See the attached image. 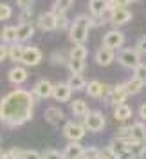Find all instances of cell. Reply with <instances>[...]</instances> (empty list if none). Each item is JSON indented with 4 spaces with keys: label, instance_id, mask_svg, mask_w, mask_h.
<instances>
[{
    "label": "cell",
    "instance_id": "cell-13",
    "mask_svg": "<svg viewBox=\"0 0 146 159\" xmlns=\"http://www.w3.org/2000/svg\"><path fill=\"white\" fill-rule=\"evenodd\" d=\"M132 20V13L125 7H119V9H114V15H112V24L114 25H125Z\"/></svg>",
    "mask_w": 146,
    "mask_h": 159
},
{
    "label": "cell",
    "instance_id": "cell-38",
    "mask_svg": "<svg viewBox=\"0 0 146 159\" xmlns=\"http://www.w3.org/2000/svg\"><path fill=\"white\" fill-rule=\"evenodd\" d=\"M137 51H139V52H144V54H146V36H143V38L137 42Z\"/></svg>",
    "mask_w": 146,
    "mask_h": 159
},
{
    "label": "cell",
    "instance_id": "cell-22",
    "mask_svg": "<svg viewBox=\"0 0 146 159\" xmlns=\"http://www.w3.org/2000/svg\"><path fill=\"white\" fill-rule=\"evenodd\" d=\"M88 54V49L83 43H74L70 49V60H85Z\"/></svg>",
    "mask_w": 146,
    "mask_h": 159
},
{
    "label": "cell",
    "instance_id": "cell-21",
    "mask_svg": "<svg viewBox=\"0 0 146 159\" xmlns=\"http://www.w3.org/2000/svg\"><path fill=\"white\" fill-rule=\"evenodd\" d=\"M70 109H72V114L78 116V118H85L88 112V105L83 101V99H74L70 103Z\"/></svg>",
    "mask_w": 146,
    "mask_h": 159
},
{
    "label": "cell",
    "instance_id": "cell-36",
    "mask_svg": "<svg viewBox=\"0 0 146 159\" xmlns=\"http://www.w3.org/2000/svg\"><path fill=\"white\" fill-rule=\"evenodd\" d=\"M128 2L126 0H108V7L110 9H119V7H125Z\"/></svg>",
    "mask_w": 146,
    "mask_h": 159
},
{
    "label": "cell",
    "instance_id": "cell-23",
    "mask_svg": "<svg viewBox=\"0 0 146 159\" xmlns=\"http://www.w3.org/2000/svg\"><path fill=\"white\" fill-rule=\"evenodd\" d=\"M67 83L72 90H83L87 87V81H85V78H83L81 74H72V76L69 78Z\"/></svg>",
    "mask_w": 146,
    "mask_h": 159
},
{
    "label": "cell",
    "instance_id": "cell-17",
    "mask_svg": "<svg viewBox=\"0 0 146 159\" xmlns=\"http://www.w3.org/2000/svg\"><path fill=\"white\" fill-rule=\"evenodd\" d=\"M128 138L135 139V141H146V127L143 123H134V125L130 127Z\"/></svg>",
    "mask_w": 146,
    "mask_h": 159
},
{
    "label": "cell",
    "instance_id": "cell-42",
    "mask_svg": "<svg viewBox=\"0 0 146 159\" xmlns=\"http://www.w3.org/2000/svg\"><path fill=\"white\" fill-rule=\"evenodd\" d=\"M29 15H31V7H25V9H24V13H22V20H25Z\"/></svg>",
    "mask_w": 146,
    "mask_h": 159
},
{
    "label": "cell",
    "instance_id": "cell-27",
    "mask_svg": "<svg viewBox=\"0 0 146 159\" xmlns=\"http://www.w3.org/2000/svg\"><path fill=\"white\" fill-rule=\"evenodd\" d=\"M70 6H72V0H56L54 6H52V11L56 15H60V13H65Z\"/></svg>",
    "mask_w": 146,
    "mask_h": 159
},
{
    "label": "cell",
    "instance_id": "cell-20",
    "mask_svg": "<svg viewBox=\"0 0 146 159\" xmlns=\"http://www.w3.org/2000/svg\"><path fill=\"white\" fill-rule=\"evenodd\" d=\"M83 152H85V150H83V147L79 145V141H70L67 147H65V150H63V154H65V156L74 157V159H78Z\"/></svg>",
    "mask_w": 146,
    "mask_h": 159
},
{
    "label": "cell",
    "instance_id": "cell-6",
    "mask_svg": "<svg viewBox=\"0 0 146 159\" xmlns=\"http://www.w3.org/2000/svg\"><path fill=\"white\" fill-rule=\"evenodd\" d=\"M125 43V34L121 33V31H108L107 34L103 36V45H107L110 49H119L121 45Z\"/></svg>",
    "mask_w": 146,
    "mask_h": 159
},
{
    "label": "cell",
    "instance_id": "cell-24",
    "mask_svg": "<svg viewBox=\"0 0 146 159\" xmlns=\"http://www.w3.org/2000/svg\"><path fill=\"white\" fill-rule=\"evenodd\" d=\"M125 85H126L128 94H139L143 90V87H144V81H141V80H137V78H132V80H128Z\"/></svg>",
    "mask_w": 146,
    "mask_h": 159
},
{
    "label": "cell",
    "instance_id": "cell-25",
    "mask_svg": "<svg viewBox=\"0 0 146 159\" xmlns=\"http://www.w3.org/2000/svg\"><path fill=\"white\" fill-rule=\"evenodd\" d=\"M2 40H4L6 43H16V42H18V40H16V27H13V25L4 27V29H2Z\"/></svg>",
    "mask_w": 146,
    "mask_h": 159
},
{
    "label": "cell",
    "instance_id": "cell-4",
    "mask_svg": "<svg viewBox=\"0 0 146 159\" xmlns=\"http://www.w3.org/2000/svg\"><path fill=\"white\" fill-rule=\"evenodd\" d=\"M85 129L90 130V132H99V130H103L105 129V116H103L99 110H94V112L88 110L87 116H85Z\"/></svg>",
    "mask_w": 146,
    "mask_h": 159
},
{
    "label": "cell",
    "instance_id": "cell-41",
    "mask_svg": "<svg viewBox=\"0 0 146 159\" xmlns=\"http://www.w3.org/2000/svg\"><path fill=\"white\" fill-rule=\"evenodd\" d=\"M139 116H141L143 119H146V101L141 105V107H139Z\"/></svg>",
    "mask_w": 146,
    "mask_h": 159
},
{
    "label": "cell",
    "instance_id": "cell-14",
    "mask_svg": "<svg viewBox=\"0 0 146 159\" xmlns=\"http://www.w3.org/2000/svg\"><path fill=\"white\" fill-rule=\"evenodd\" d=\"M45 119L51 125H60L65 119V114L60 107H49V109H45Z\"/></svg>",
    "mask_w": 146,
    "mask_h": 159
},
{
    "label": "cell",
    "instance_id": "cell-8",
    "mask_svg": "<svg viewBox=\"0 0 146 159\" xmlns=\"http://www.w3.org/2000/svg\"><path fill=\"white\" fill-rule=\"evenodd\" d=\"M40 61H42V51L38 47H25L24 49V54H22V63L24 65L34 67V65H38Z\"/></svg>",
    "mask_w": 146,
    "mask_h": 159
},
{
    "label": "cell",
    "instance_id": "cell-26",
    "mask_svg": "<svg viewBox=\"0 0 146 159\" xmlns=\"http://www.w3.org/2000/svg\"><path fill=\"white\" fill-rule=\"evenodd\" d=\"M69 69L72 74H81L85 70V60H69Z\"/></svg>",
    "mask_w": 146,
    "mask_h": 159
},
{
    "label": "cell",
    "instance_id": "cell-19",
    "mask_svg": "<svg viewBox=\"0 0 146 159\" xmlns=\"http://www.w3.org/2000/svg\"><path fill=\"white\" fill-rule=\"evenodd\" d=\"M114 118L117 121H126L128 118H132V109L126 103H117L116 110H114Z\"/></svg>",
    "mask_w": 146,
    "mask_h": 159
},
{
    "label": "cell",
    "instance_id": "cell-15",
    "mask_svg": "<svg viewBox=\"0 0 146 159\" xmlns=\"http://www.w3.org/2000/svg\"><path fill=\"white\" fill-rule=\"evenodd\" d=\"M7 78H9V81L13 83V85H22L25 80H27V70L24 69V67H13V69L9 70V74H7Z\"/></svg>",
    "mask_w": 146,
    "mask_h": 159
},
{
    "label": "cell",
    "instance_id": "cell-33",
    "mask_svg": "<svg viewBox=\"0 0 146 159\" xmlns=\"http://www.w3.org/2000/svg\"><path fill=\"white\" fill-rule=\"evenodd\" d=\"M51 61H52L54 65H63V63H65V56H63L61 52H54V54H51Z\"/></svg>",
    "mask_w": 146,
    "mask_h": 159
},
{
    "label": "cell",
    "instance_id": "cell-37",
    "mask_svg": "<svg viewBox=\"0 0 146 159\" xmlns=\"http://www.w3.org/2000/svg\"><path fill=\"white\" fill-rule=\"evenodd\" d=\"M22 159H42V154H38L36 150H24Z\"/></svg>",
    "mask_w": 146,
    "mask_h": 159
},
{
    "label": "cell",
    "instance_id": "cell-40",
    "mask_svg": "<svg viewBox=\"0 0 146 159\" xmlns=\"http://www.w3.org/2000/svg\"><path fill=\"white\" fill-rule=\"evenodd\" d=\"M16 4H18L22 9H25V7H31V4H33V0H16Z\"/></svg>",
    "mask_w": 146,
    "mask_h": 159
},
{
    "label": "cell",
    "instance_id": "cell-7",
    "mask_svg": "<svg viewBox=\"0 0 146 159\" xmlns=\"http://www.w3.org/2000/svg\"><path fill=\"white\" fill-rule=\"evenodd\" d=\"M52 90H54V85L49 80H40V81H36V85L33 89V94L40 99H47L52 96Z\"/></svg>",
    "mask_w": 146,
    "mask_h": 159
},
{
    "label": "cell",
    "instance_id": "cell-16",
    "mask_svg": "<svg viewBox=\"0 0 146 159\" xmlns=\"http://www.w3.org/2000/svg\"><path fill=\"white\" fill-rule=\"evenodd\" d=\"M85 90H87V94L90 96V98H101V96H103V90H105V85L99 83L97 80H92V81L87 83Z\"/></svg>",
    "mask_w": 146,
    "mask_h": 159
},
{
    "label": "cell",
    "instance_id": "cell-11",
    "mask_svg": "<svg viewBox=\"0 0 146 159\" xmlns=\"http://www.w3.org/2000/svg\"><path fill=\"white\" fill-rule=\"evenodd\" d=\"M70 94H72V89L69 87V83H58L54 85V90H52V98L63 103V101H69L70 99Z\"/></svg>",
    "mask_w": 146,
    "mask_h": 159
},
{
    "label": "cell",
    "instance_id": "cell-34",
    "mask_svg": "<svg viewBox=\"0 0 146 159\" xmlns=\"http://www.w3.org/2000/svg\"><path fill=\"white\" fill-rule=\"evenodd\" d=\"M94 159H116L114 156H112V152L110 150H97V154L94 156Z\"/></svg>",
    "mask_w": 146,
    "mask_h": 159
},
{
    "label": "cell",
    "instance_id": "cell-39",
    "mask_svg": "<svg viewBox=\"0 0 146 159\" xmlns=\"http://www.w3.org/2000/svg\"><path fill=\"white\" fill-rule=\"evenodd\" d=\"M7 56H9V49L6 45H0V61H4Z\"/></svg>",
    "mask_w": 146,
    "mask_h": 159
},
{
    "label": "cell",
    "instance_id": "cell-9",
    "mask_svg": "<svg viewBox=\"0 0 146 159\" xmlns=\"http://www.w3.org/2000/svg\"><path fill=\"white\" fill-rule=\"evenodd\" d=\"M114 60H116V52H114V49H110V47H107V45H103V47L97 49V52H96V63L97 65L107 67V65H110Z\"/></svg>",
    "mask_w": 146,
    "mask_h": 159
},
{
    "label": "cell",
    "instance_id": "cell-30",
    "mask_svg": "<svg viewBox=\"0 0 146 159\" xmlns=\"http://www.w3.org/2000/svg\"><path fill=\"white\" fill-rule=\"evenodd\" d=\"M11 15H13V9H11V6H7V4H0V20H7V18H11Z\"/></svg>",
    "mask_w": 146,
    "mask_h": 159
},
{
    "label": "cell",
    "instance_id": "cell-10",
    "mask_svg": "<svg viewBox=\"0 0 146 159\" xmlns=\"http://www.w3.org/2000/svg\"><path fill=\"white\" fill-rule=\"evenodd\" d=\"M56 18L58 15L54 11H49V13H42L38 16V25L42 31H56Z\"/></svg>",
    "mask_w": 146,
    "mask_h": 159
},
{
    "label": "cell",
    "instance_id": "cell-2",
    "mask_svg": "<svg viewBox=\"0 0 146 159\" xmlns=\"http://www.w3.org/2000/svg\"><path fill=\"white\" fill-rule=\"evenodd\" d=\"M92 27V20L90 16H85V15H79L74 18L72 25H70V31H69V36L74 43H83L88 36V31Z\"/></svg>",
    "mask_w": 146,
    "mask_h": 159
},
{
    "label": "cell",
    "instance_id": "cell-44",
    "mask_svg": "<svg viewBox=\"0 0 146 159\" xmlns=\"http://www.w3.org/2000/svg\"><path fill=\"white\" fill-rule=\"evenodd\" d=\"M61 159H74V157H69V156H65V154H63V157Z\"/></svg>",
    "mask_w": 146,
    "mask_h": 159
},
{
    "label": "cell",
    "instance_id": "cell-1",
    "mask_svg": "<svg viewBox=\"0 0 146 159\" xmlns=\"http://www.w3.org/2000/svg\"><path fill=\"white\" fill-rule=\"evenodd\" d=\"M34 96L24 89L11 90L0 101V121L7 127H20L33 118Z\"/></svg>",
    "mask_w": 146,
    "mask_h": 159
},
{
    "label": "cell",
    "instance_id": "cell-29",
    "mask_svg": "<svg viewBox=\"0 0 146 159\" xmlns=\"http://www.w3.org/2000/svg\"><path fill=\"white\" fill-rule=\"evenodd\" d=\"M134 78L141 80V81H144L146 83V65L139 63L137 67H134Z\"/></svg>",
    "mask_w": 146,
    "mask_h": 159
},
{
    "label": "cell",
    "instance_id": "cell-35",
    "mask_svg": "<svg viewBox=\"0 0 146 159\" xmlns=\"http://www.w3.org/2000/svg\"><path fill=\"white\" fill-rule=\"evenodd\" d=\"M7 156H9V159H22V156H24V150L13 147L11 150H7Z\"/></svg>",
    "mask_w": 146,
    "mask_h": 159
},
{
    "label": "cell",
    "instance_id": "cell-43",
    "mask_svg": "<svg viewBox=\"0 0 146 159\" xmlns=\"http://www.w3.org/2000/svg\"><path fill=\"white\" fill-rule=\"evenodd\" d=\"M78 159H94V157H90L88 154H85V152H83V154H81V156H79Z\"/></svg>",
    "mask_w": 146,
    "mask_h": 159
},
{
    "label": "cell",
    "instance_id": "cell-45",
    "mask_svg": "<svg viewBox=\"0 0 146 159\" xmlns=\"http://www.w3.org/2000/svg\"><path fill=\"white\" fill-rule=\"evenodd\" d=\"M126 2H128V4H130V2H134V0H126Z\"/></svg>",
    "mask_w": 146,
    "mask_h": 159
},
{
    "label": "cell",
    "instance_id": "cell-3",
    "mask_svg": "<svg viewBox=\"0 0 146 159\" xmlns=\"http://www.w3.org/2000/svg\"><path fill=\"white\" fill-rule=\"evenodd\" d=\"M117 61L126 67V69H134L141 63V56H139V51L135 49H123L117 54Z\"/></svg>",
    "mask_w": 146,
    "mask_h": 159
},
{
    "label": "cell",
    "instance_id": "cell-28",
    "mask_svg": "<svg viewBox=\"0 0 146 159\" xmlns=\"http://www.w3.org/2000/svg\"><path fill=\"white\" fill-rule=\"evenodd\" d=\"M22 54H24V47L22 45H11L9 49V58L15 61H22Z\"/></svg>",
    "mask_w": 146,
    "mask_h": 159
},
{
    "label": "cell",
    "instance_id": "cell-12",
    "mask_svg": "<svg viewBox=\"0 0 146 159\" xmlns=\"http://www.w3.org/2000/svg\"><path fill=\"white\" fill-rule=\"evenodd\" d=\"M33 34H34V25L31 22H22L16 27V40L18 42H25V40L33 38Z\"/></svg>",
    "mask_w": 146,
    "mask_h": 159
},
{
    "label": "cell",
    "instance_id": "cell-32",
    "mask_svg": "<svg viewBox=\"0 0 146 159\" xmlns=\"http://www.w3.org/2000/svg\"><path fill=\"white\" fill-rule=\"evenodd\" d=\"M61 157H63V154H60L58 150H52V148L45 150L42 154V159H61Z\"/></svg>",
    "mask_w": 146,
    "mask_h": 159
},
{
    "label": "cell",
    "instance_id": "cell-5",
    "mask_svg": "<svg viewBox=\"0 0 146 159\" xmlns=\"http://www.w3.org/2000/svg\"><path fill=\"white\" fill-rule=\"evenodd\" d=\"M85 125H79V123H74V121H69L63 127V134L69 141H81L85 138Z\"/></svg>",
    "mask_w": 146,
    "mask_h": 159
},
{
    "label": "cell",
    "instance_id": "cell-18",
    "mask_svg": "<svg viewBox=\"0 0 146 159\" xmlns=\"http://www.w3.org/2000/svg\"><path fill=\"white\" fill-rule=\"evenodd\" d=\"M107 7H108V0H90L88 2V11H90L92 16H99Z\"/></svg>",
    "mask_w": 146,
    "mask_h": 159
},
{
    "label": "cell",
    "instance_id": "cell-31",
    "mask_svg": "<svg viewBox=\"0 0 146 159\" xmlns=\"http://www.w3.org/2000/svg\"><path fill=\"white\" fill-rule=\"evenodd\" d=\"M67 27H69V20H67V16H65L63 13H60L58 18H56V29L63 31V29H67Z\"/></svg>",
    "mask_w": 146,
    "mask_h": 159
}]
</instances>
